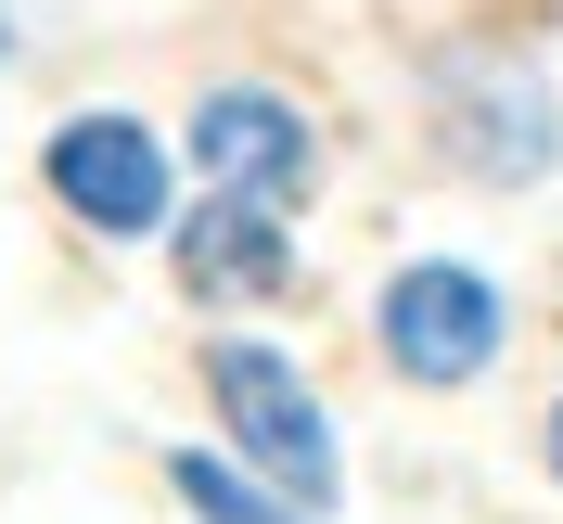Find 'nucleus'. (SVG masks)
Returning a JSON list of instances; mask_svg holds the SVG:
<instances>
[{"label":"nucleus","mask_w":563,"mask_h":524,"mask_svg":"<svg viewBox=\"0 0 563 524\" xmlns=\"http://www.w3.org/2000/svg\"><path fill=\"white\" fill-rule=\"evenodd\" d=\"M52 192L90 231H154L167 218V154H154L141 115H77V129H52Z\"/></svg>","instance_id":"nucleus-4"},{"label":"nucleus","mask_w":563,"mask_h":524,"mask_svg":"<svg viewBox=\"0 0 563 524\" xmlns=\"http://www.w3.org/2000/svg\"><path fill=\"white\" fill-rule=\"evenodd\" d=\"M385 358L410 371V384H474L499 358V294L474 269H449V256H422V269L385 281Z\"/></svg>","instance_id":"nucleus-3"},{"label":"nucleus","mask_w":563,"mask_h":524,"mask_svg":"<svg viewBox=\"0 0 563 524\" xmlns=\"http://www.w3.org/2000/svg\"><path fill=\"white\" fill-rule=\"evenodd\" d=\"M192 154H206V179L231 205H256V218H295L308 205V167H320L308 115L269 103V90H206V103H192Z\"/></svg>","instance_id":"nucleus-2"},{"label":"nucleus","mask_w":563,"mask_h":524,"mask_svg":"<svg viewBox=\"0 0 563 524\" xmlns=\"http://www.w3.org/2000/svg\"><path fill=\"white\" fill-rule=\"evenodd\" d=\"M179 281H192V294H282V218L206 192V218L179 231Z\"/></svg>","instance_id":"nucleus-5"},{"label":"nucleus","mask_w":563,"mask_h":524,"mask_svg":"<svg viewBox=\"0 0 563 524\" xmlns=\"http://www.w3.org/2000/svg\"><path fill=\"white\" fill-rule=\"evenodd\" d=\"M167 473H179V499H192V524H308V512H282V499H256L244 473H231V460H206V448H179Z\"/></svg>","instance_id":"nucleus-6"},{"label":"nucleus","mask_w":563,"mask_h":524,"mask_svg":"<svg viewBox=\"0 0 563 524\" xmlns=\"http://www.w3.org/2000/svg\"><path fill=\"white\" fill-rule=\"evenodd\" d=\"M206 384H218V410H231V435L269 460L282 512H320V499H333V422L308 410L295 358H269V346H218V358H206Z\"/></svg>","instance_id":"nucleus-1"},{"label":"nucleus","mask_w":563,"mask_h":524,"mask_svg":"<svg viewBox=\"0 0 563 524\" xmlns=\"http://www.w3.org/2000/svg\"><path fill=\"white\" fill-rule=\"evenodd\" d=\"M551 473H563V410H551Z\"/></svg>","instance_id":"nucleus-7"}]
</instances>
